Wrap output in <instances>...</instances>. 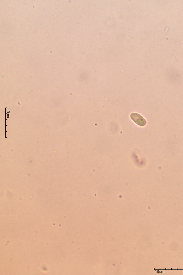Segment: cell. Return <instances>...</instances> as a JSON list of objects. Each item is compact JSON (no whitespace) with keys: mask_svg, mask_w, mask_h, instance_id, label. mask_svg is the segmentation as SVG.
<instances>
[{"mask_svg":"<svg viewBox=\"0 0 183 275\" xmlns=\"http://www.w3.org/2000/svg\"><path fill=\"white\" fill-rule=\"evenodd\" d=\"M131 118L137 125L141 127L144 126L146 125V122L145 119L143 118L142 116L139 114L136 113H133L131 114Z\"/></svg>","mask_w":183,"mask_h":275,"instance_id":"obj_1","label":"cell"}]
</instances>
